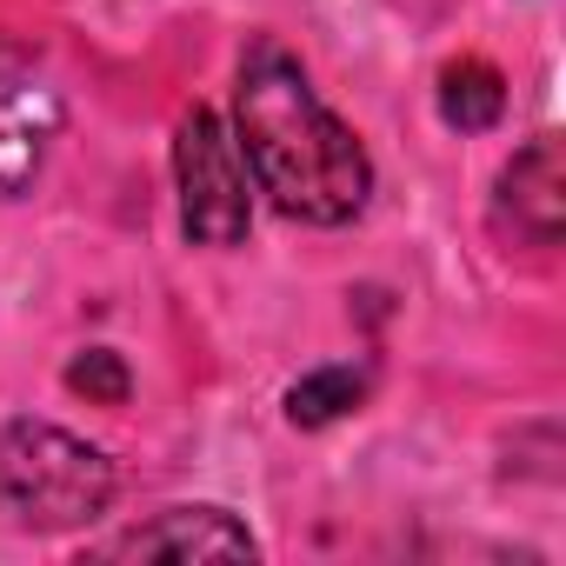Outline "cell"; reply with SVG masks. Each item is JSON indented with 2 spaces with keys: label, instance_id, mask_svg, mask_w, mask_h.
I'll list each match as a JSON object with an SVG mask.
<instances>
[{
  "label": "cell",
  "instance_id": "1",
  "mask_svg": "<svg viewBox=\"0 0 566 566\" xmlns=\"http://www.w3.org/2000/svg\"><path fill=\"white\" fill-rule=\"evenodd\" d=\"M233 140L247 154L253 187L307 227H347L367 213L374 193V160L354 140V127L314 94L307 67L280 48L260 41L240 61L233 87Z\"/></svg>",
  "mask_w": 566,
  "mask_h": 566
},
{
  "label": "cell",
  "instance_id": "2",
  "mask_svg": "<svg viewBox=\"0 0 566 566\" xmlns=\"http://www.w3.org/2000/svg\"><path fill=\"white\" fill-rule=\"evenodd\" d=\"M114 500V460L67 427L8 420L0 427V526L8 533H74Z\"/></svg>",
  "mask_w": 566,
  "mask_h": 566
},
{
  "label": "cell",
  "instance_id": "3",
  "mask_svg": "<svg viewBox=\"0 0 566 566\" xmlns=\"http://www.w3.org/2000/svg\"><path fill=\"white\" fill-rule=\"evenodd\" d=\"M174 180H180V227L193 247H240L253 227V187L240 140L213 107L180 114L174 127Z\"/></svg>",
  "mask_w": 566,
  "mask_h": 566
},
{
  "label": "cell",
  "instance_id": "4",
  "mask_svg": "<svg viewBox=\"0 0 566 566\" xmlns=\"http://www.w3.org/2000/svg\"><path fill=\"white\" fill-rule=\"evenodd\" d=\"M493 227L520 247H559V233H566V154L553 134L526 140L506 160L500 193H493Z\"/></svg>",
  "mask_w": 566,
  "mask_h": 566
},
{
  "label": "cell",
  "instance_id": "5",
  "mask_svg": "<svg viewBox=\"0 0 566 566\" xmlns=\"http://www.w3.org/2000/svg\"><path fill=\"white\" fill-rule=\"evenodd\" d=\"M54 140H61V94L28 67H0V200H21L41 180Z\"/></svg>",
  "mask_w": 566,
  "mask_h": 566
},
{
  "label": "cell",
  "instance_id": "6",
  "mask_svg": "<svg viewBox=\"0 0 566 566\" xmlns=\"http://www.w3.org/2000/svg\"><path fill=\"white\" fill-rule=\"evenodd\" d=\"M114 559H253V533L227 506H174L107 546Z\"/></svg>",
  "mask_w": 566,
  "mask_h": 566
},
{
  "label": "cell",
  "instance_id": "7",
  "mask_svg": "<svg viewBox=\"0 0 566 566\" xmlns=\"http://www.w3.org/2000/svg\"><path fill=\"white\" fill-rule=\"evenodd\" d=\"M500 114H506V81H500L486 61H453V67L440 74V120H447V127L486 134Z\"/></svg>",
  "mask_w": 566,
  "mask_h": 566
},
{
  "label": "cell",
  "instance_id": "8",
  "mask_svg": "<svg viewBox=\"0 0 566 566\" xmlns=\"http://www.w3.org/2000/svg\"><path fill=\"white\" fill-rule=\"evenodd\" d=\"M360 400H367V374L360 367H314V374H301L287 387V420L294 427H334Z\"/></svg>",
  "mask_w": 566,
  "mask_h": 566
},
{
  "label": "cell",
  "instance_id": "9",
  "mask_svg": "<svg viewBox=\"0 0 566 566\" xmlns=\"http://www.w3.org/2000/svg\"><path fill=\"white\" fill-rule=\"evenodd\" d=\"M67 394H81L87 407H127L134 374H127V360H120L114 347H81V354L67 360Z\"/></svg>",
  "mask_w": 566,
  "mask_h": 566
}]
</instances>
